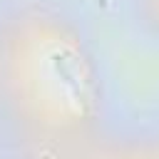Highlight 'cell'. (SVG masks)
I'll list each match as a JSON object with an SVG mask.
<instances>
[{"mask_svg": "<svg viewBox=\"0 0 159 159\" xmlns=\"http://www.w3.org/2000/svg\"><path fill=\"white\" fill-rule=\"evenodd\" d=\"M99 2H107V0H99Z\"/></svg>", "mask_w": 159, "mask_h": 159, "instance_id": "cell-1", "label": "cell"}]
</instances>
